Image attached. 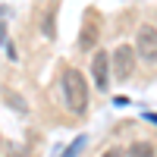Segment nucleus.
<instances>
[{
    "label": "nucleus",
    "instance_id": "obj_1",
    "mask_svg": "<svg viewBox=\"0 0 157 157\" xmlns=\"http://www.w3.org/2000/svg\"><path fill=\"white\" fill-rule=\"evenodd\" d=\"M60 88H63V101H66V107L72 113H85L88 107V82H85V75L66 66L63 69V78H60Z\"/></svg>",
    "mask_w": 157,
    "mask_h": 157
},
{
    "label": "nucleus",
    "instance_id": "obj_2",
    "mask_svg": "<svg viewBox=\"0 0 157 157\" xmlns=\"http://www.w3.org/2000/svg\"><path fill=\"white\" fill-rule=\"evenodd\" d=\"M135 54L145 60V63H157V29L154 25H138V35H135Z\"/></svg>",
    "mask_w": 157,
    "mask_h": 157
},
{
    "label": "nucleus",
    "instance_id": "obj_3",
    "mask_svg": "<svg viewBox=\"0 0 157 157\" xmlns=\"http://www.w3.org/2000/svg\"><path fill=\"white\" fill-rule=\"evenodd\" d=\"M110 66H113V78L116 82H126L129 75H132V69H135V50H132V44H120L113 50V57H110Z\"/></svg>",
    "mask_w": 157,
    "mask_h": 157
},
{
    "label": "nucleus",
    "instance_id": "obj_4",
    "mask_svg": "<svg viewBox=\"0 0 157 157\" xmlns=\"http://www.w3.org/2000/svg\"><path fill=\"white\" fill-rule=\"evenodd\" d=\"M110 57H107V50H98L94 60H91V75H94V85L98 91H107L110 88Z\"/></svg>",
    "mask_w": 157,
    "mask_h": 157
},
{
    "label": "nucleus",
    "instance_id": "obj_5",
    "mask_svg": "<svg viewBox=\"0 0 157 157\" xmlns=\"http://www.w3.org/2000/svg\"><path fill=\"white\" fill-rule=\"evenodd\" d=\"M98 22H82V32H78V47H82V50H91V47H94L98 44Z\"/></svg>",
    "mask_w": 157,
    "mask_h": 157
},
{
    "label": "nucleus",
    "instance_id": "obj_6",
    "mask_svg": "<svg viewBox=\"0 0 157 157\" xmlns=\"http://www.w3.org/2000/svg\"><path fill=\"white\" fill-rule=\"evenodd\" d=\"M126 157H154V145H151V141H138V145L129 148Z\"/></svg>",
    "mask_w": 157,
    "mask_h": 157
},
{
    "label": "nucleus",
    "instance_id": "obj_7",
    "mask_svg": "<svg viewBox=\"0 0 157 157\" xmlns=\"http://www.w3.org/2000/svg\"><path fill=\"white\" fill-rule=\"evenodd\" d=\"M6 98H10V104H13V107H16V110H25V104L19 101V94H16V91H10Z\"/></svg>",
    "mask_w": 157,
    "mask_h": 157
},
{
    "label": "nucleus",
    "instance_id": "obj_8",
    "mask_svg": "<svg viewBox=\"0 0 157 157\" xmlns=\"http://www.w3.org/2000/svg\"><path fill=\"white\" fill-rule=\"evenodd\" d=\"M101 157H126V154H123V151H120V148H107V151H104V154H101Z\"/></svg>",
    "mask_w": 157,
    "mask_h": 157
},
{
    "label": "nucleus",
    "instance_id": "obj_9",
    "mask_svg": "<svg viewBox=\"0 0 157 157\" xmlns=\"http://www.w3.org/2000/svg\"><path fill=\"white\" fill-rule=\"evenodd\" d=\"M50 22H54V19H50V13H47V16H44V32H47V35H54V25H50Z\"/></svg>",
    "mask_w": 157,
    "mask_h": 157
},
{
    "label": "nucleus",
    "instance_id": "obj_10",
    "mask_svg": "<svg viewBox=\"0 0 157 157\" xmlns=\"http://www.w3.org/2000/svg\"><path fill=\"white\" fill-rule=\"evenodd\" d=\"M6 154H10V157H22V154L16 151V145H13V148H6Z\"/></svg>",
    "mask_w": 157,
    "mask_h": 157
}]
</instances>
